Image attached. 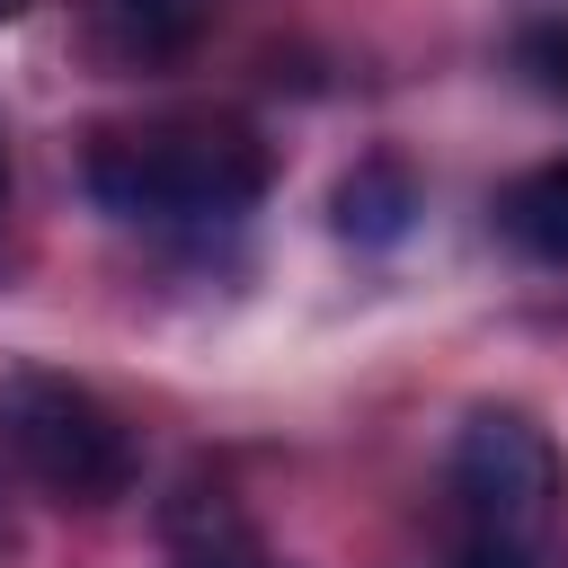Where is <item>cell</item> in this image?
Here are the masks:
<instances>
[{"mask_svg":"<svg viewBox=\"0 0 568 568\" xmlns=\"http://www.w3.org/2000/svg\"><path fill=\"white\" fill-rule=\"evenodd\" d=\"M275 178V151L240 115H160L89 142V195L124 222H222L248 213Z\"/></svg>","mask_w":568,"mask_h":568,"instance_id":"6da1fadb","label":"cell"},{"mask_svg":"<svg viewBox=\"0 0 568 568\" xmlns=\"http://www.w3.org/2000/svg\"><path fill=\"white\" fill-rule=\"evenodd\" d=\"M0 444L62 506H106L133 488V435L115 426V408L98 390H80L62 373H18L0 390Z\"/></svg>","mask_w":568,"mask_h":568,"instance_id":"7a4b0ae2","label":"cell"},{"mask_svg":"<svg viewBox=\"0 0 568 568\" xmlns=\"http://www.w3.org/2000/svg\"><path fill=\"white\" fill-rule=\"evenodd\" d=\"M453 506L462 532H524L541 541L550 506H559V453L524 408H479L453 435Z\"/></svg>","mask_w":568,"mask_h":568,"instance_id":"3957f363","label":"cell"},{"mask_svg":"<svg viewBox=\"0 0 568 568\" xmlns=\"http://www.w3.org/2000/svg\"><path fill=\"white\" fill-rule=\"evenodd\" d=\"M328 222H337V240H355V248H390V240L417 222V178H408V160H390V151L355 160V169L337 178V195H328Z\"/></svg>","mask_w":568,"mask_h":568,"instance_id":"277c9868","label":"cell"},{"mask_svg":"<svg viewBox=\"0 0 568 568\" xmlns=\"http://www.w3.org/2000/svg\"><path fill=\"white\" fill-rule=\"evenodd\" d=\"M169 550H178V568H284V559L257 550V532L240 524V506L222 488H178L169 497Z\"/></svg>","mask_w":568,"mask_h":568,"instance_id":"5b68a950","label":"cell"},{"mask_svg":"<svg viewBox=\"0 0 568 568\" xmlns=\"http://www.w3.org/2000/svg\"><path fill=\"white\" fill-rule=\"evenodd\" d=\"M222 0H98V27H106V53L124 62H178L204 44Z\"/></svg>","mask_w":568,"mask_h":568,"instance_id":"8992f818","label":"cell"},{"mask_svg":"<svg viewBox=\"0 0 568 568\" xmlns=\"http://www.w3.org/2000/svg\"><path fill=\"white\" fill-rule=\"evenodd\" d=\"M497 231H506L524 257H541V266H568V160H541V169H524V178L497 195Z\"/></svg>","mask_w":568,"mask_h":568,"instance_id":"52a82bcc","label":"cell"},{"mask_svg":"<svg viewBox=\"0 0 568 568\" xmlns=\"http://www.w3.org/2000/svg\"><path fill=\"white\" fill-rule=\"evenodd\" d=\"M515 71H524L550 106H568V9H550V18H524V27H515Z\"/></svg>","mask_w":568,"mask_h":568,"instance_id":"ba28073f","label":"cell"},{"mask_svg":"<svg viewBox=\"0 0 568 568\" xmlns=\"http://www.w3.org/2000/svg\"><path fill=\"white\" fill-rule=\"evenodd\" d=\"M453 568H550V550L524 541V532H462Z\"/></svg>","mask_w":568,"mask_h":568,"instance_id":"9c48e42d","label":"cell"},{"mask_svg":"<svg viewBox=\"0 0 568 568\" xmlns=\"http://www.w3.org/2000/svg\"><path fill=\"white\" fill-rule=\"evenodd\" d=\"M0 195H9V151H0Z\"/></svg>","mask_w":568,"mask_h":568,"instance_id":"30bf717a","label":"cell"},{"mask_svg":"<svg viewBox=\"0 0 568 568\" xmlns=\"http://www.w3.org/2000/svg\"><path fill=\"white\" fill-rule=\"evenodd\" d=\"M0 18H18V0H0Z\"/></svg>","mask_w":568,"mask_h":568,"instance_id":"8fae6325","label":"cell"}]
</instances>
